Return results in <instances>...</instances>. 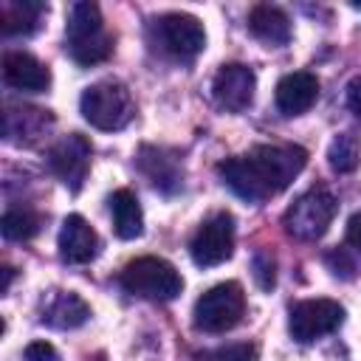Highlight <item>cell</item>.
Masks as SVG:
<instances>
[{"label":"cell","instance_id":"7a4b0ae2","mask_svg":"<svg viewBox=\"0 0 361 361\" xmlns=\"http://www.w3.org/2000/svg\"><path fill=\"white\" fill-rule=\"evenodd\" d=\"M65 39L71 59L79 65H96L113 54V34L104 28L99 6L90 0H79L71 6L65 23Z\"/></svg>","mask_w":361,"mask_h":361},{"label":"cell","instance_id":"e0dca14e","mask_svg":"<svg viewBox=\"0 0 361 361\" xmlns=\"http://www.w3.org/2000/svg\"><path fill=\"white\" fill-rule=\"evenodd\" d=\"M45 6L37 0H3L0 6V28L6 37H28L37 31Z\"/></svg>","mask_w":361,"mask_h":361},{"label":"cell","instance_id":"30bf717a","mask_svg":"<svg viewBox=\"0 0 361 361\" xmlns=\"http://www.w3.org/2000/svg\"><path fill=\"white\" fill-rule=\"evenodd\" d=\"M87 164H90V141L79 133H71L65 138H59L51 152H48V166L51 172L71 189L79 192L85 175H87Z\"/></svg>","mask_w":361,"mask_h":361},{"label":"cell","instance_id":"3957f363","mask_svg":"<svg viewBox=\"0 0 361 361\" xmlns=\"http://www.w3.org/2000/svg\"><path fill=\"white\" fill-rule=\"evenodd\" d=\"M79 110L90 127L113 133V130L127 127L135 107H133L130 90L121 82L102 79V82H93L90 87H85V93L79 99Z\"/></svg>","mask_w":361,"mask_h":361},{"label":"cell","instance_id":"6da1fadb","mask_svg":"<svg viewBox=\"0 0 361 361\" xmlns=\"http://www.w3.org/2000/svg\"><path fill=\"white\" fill-rule=\"evenodd\" d=\"M305 164H307V152L302 147L262 144L254 147L248 155L223 161L217 172L237 197L248 203H262L279 195L282 189H288L290 180L305 169Z\"/></svg>","mask_w":361,"mask_h":361},{"label":"cell","instance_id":"2e32d148","mask_svg":"<svg viewBox=\"0 0 361 361\" xmlns=\"http://www.w3.org/2000/svg\"><path fill=\"white\" fill-rule=\"evenodd\" d=\"M248 28L265 45H288V39H290V20H288V14L279 6H271V3H259V6L251 8Z\"/></svg>","mask_w":361,"mask_h":361},{"label":"cell","instance_id":"ba28073f","mask_svg":"<svg viewBox=\"0 0 361 361\" xmlns=\"http://www.w3.org/2000/svg\"><path fill=\"white\" fill-rule=\"evenodd\" d=\"M231 251H234V217L228 212L212 214L195 231V237L189 243V254H192L195 265H200V268L226 262L231 257Z\"/></svg>","mask_w":361,"mask_h":361},{"label":"cell","instance_id":"484cf974","mask_svg":"<svg viewBox=\"0 0 361 361\" xmlns=\"http://www.w3.org/2000/svg\"><path fill=\"white\" fill-rule=\"evenodd\" d=\"M347 243H350L355 251H361V212L353 214L350 223H347Z\"/></svg>","mask_w":361,"mask_h":361},{"label":"cell","instance_id":"4316f807","mask_svg":"<svg viewBox=\"0 0 361 361\" xmlns=\"http://www.w3.org/2000/svg\"><path fill=\"white\" fill-rule=\"evenodd\" d=\"M327 265H330V271L338 276V268H344V276H350V271H353V262L341 254V251H333V254H327Z\"/></svg>","mask_w":361,"mask_h":361},{"label":"cell","instance_id":"4fadbf2b","mask_svg":"<svg viewBox=\"0 0 361 361\" xmlns=\"http://www.w3.org/2000/svg\"><path fill=\"white\" fill-rule=\"evenodd\" d=\"M3 79L14 90L39 93L51 85V71L37 56H31L25 51H8L3 56Z\"/></svg>","mask_w":361,"mask_h":361},{"label":"cell","instance_id":"cb8c5ba5","mask_svg":"<svg viewBox=\"0 0 361 361\" xmlns=\"http://www.w3.org/2000/svg\"><path fill=\"white\" fill-rule=\"evenodd\" d=\"M23 355H25V361H59V353L48 341H31Z\"/></svg>","mask_w":361,"mask_h":361},{"label":"cell","instance_id":"44dd1931","mask_svg":"<svg viewBox=\"0 0 361 361\" xmlns=\"http://www.w3.org/2000/svg\"><path fill=\"white\" fill-rule=\"evenodd\" d=\"M0 228H3L6 240H14V243L31 240L39 231V214H34L28 209H8L0 220Z\"/></svg>","mask_w":361,"mask_h":361},{"label":"cell","instance_id":"d6986e66","mask_svg":"<svg viewBox=\"0 0 361 361\" xmlns=\"http://www.w3.org/2000/svg\"><path fill=\"white\" fill-rule=\"evenodd\" d=\"M138 164H141V169L149 175V180L158 189L172 192V189L180 186V169H178L172 155H166V152H161L155 147H144L141 155H138Z\"/></svg>","mask_w":361,"mask_h":361},{"label":"cell","instance_id":"277c9868","mask_svg":"<svg viewBox=\"0 0 361 361\" xmlns=\"http://www.w3.org/2000/svg\"><path fill=\"white\" fill-rule=\"evenodd\" d=\"M118 282L127 293L152 302H169L183 290V279L178 268L161 257H138L127 262Z\"/></svg>","mask_w":361,"mask_h":361},{"label":"cell","instance_id":"83f0119b","mask_svg":"<svg viewBox=\"0 0 361 361\" xmlns=\"http://www.w3.org/2000/svg\"><path fill=\"white\" fill-rule=\"evenodd\" d=\"M11 276H14V271H11V268H3V288H0L3 293H6V290H8V285H11Z\"/></svg>","mask_w":361,"mask_h":361},{"label":"cell","instance_id":"d4e9b609","mask_svg":"<svg viewBox=\"0 0 361 361\" xmlns=\"http://www.w3.org/2000/svg\"><path fill=\"white\" fill-rule=\"evenodd\" d=\"M344 102H347V107H350L355 116H361V76H353V79L347 82Z\"/></svg>","mask_w":361,"mask_h":361},{"label":"cell","instance_id":"8992f818","mask_svg":"<svg viewBox=\"0 0 361 361\" xmlns=\"http://www.w3.org/2000/svg\"><path fill=\"white\" fill-rule=\"evenodd\" d=\"M336 209H338L336 197L327 189H307L305 195H299L288 206V212L282 217L285 231L296 240H305V243L319 240L330 228V223L336 217Z\"/></svg>","mask_w":361,"mask_h":361},{"label":"cell","instance_id":"9a60e30c","mask_svg":"<svg viewBox=\"0 0 361 361\" xmlns=\"http://www.w3.org/2000/svg\"><path fill=\"white\" fill-rule=\"evenodd\" d=\"M90 316V307L87 302L73 293V290H54L45 305H42V324L48 327H56V330H73L79 324H85Z\"/></svg>","mask_w":361,"mask_h":361},{"label":"cell","instance_id":"603a6c76","mask_svg":"<svg viewBox=\"0 0 361 361\" xmlns=\"http://www.w3.org/2000/svg\"><path fill=\"white\" fill-rule=\"evenodd\" d=\"M257 347L248 344V341H237V344H226V347H217L212 353H206L209 361H257Z\"/></svg>","mask_w":361,"mask_h":361},{"label":"cell","instance_id":"ffe728a7","mask_svg":"<svg viewBox=\"0 0 361 361\" xmlns=\"http://www.w3.org/2000/svg\"><path fill=\"white\" fill-rule=\"evenodd\" d=\"M327 161L336 172L347 175L358 166L361 161V147H358V138L353 133H338L333 141H330V149H327Z\"/></svg>","mask_w":361,"mask_h":361},{"label":"cell","instance_id":"8fae6325","mask_svg":"<svg viewBox=\"0 0 361 361\" xmlns=\"http://www.w3.org/2000/svg\"><path fill=\"white\" fill-rule=\"evenodd\" d=\"M257 90V76L248 65L243 62H228L214 73L212 82V96L217 102V107L228 110V113H240L251 104Z\"/></svg>","mask_w":361,"mask_h":361},{"label":"cell","instance_id":"7402d4cb","mask_svg":"<svg viewBox=\"0 0 361 361\" xmlns=\"http://www.w3.org/2000/svg\"><path fill=\"white\" fill-rule=\"evenodd\" d=\"M251 271H254V279L262 290H271L276 285V259L271 251H257L251 259Z\"/></svg>","mask_w":361,"mask_h":361},{"label":"cell","instance_id":"9c48e42d","mask_svg":"<svg viewBox=\"0 0 361 361\" xmlns=\"http://www.w3.org/2000/svg\"><path fill=\"white\" fill-rule=\"evenodd\" d=\"M155 31H158L161 48L166 54H172L175 59H192L206 48L203 23L197 17H192V14H180V11L164 14L155 23Z\"/></svg>","mask_w":361,"mask_h":361},{"label":"cell","instance_id":"ac0fdd59","mask_svg":"<svg viewBox=\"0 0 361 361\" xmlns=\"http://www.w3.org/2000/svg\"><path fill=\"white\" fill-rule=\"evenodd\" d=\"M110 214H113V228L121 240H135L144 231L141 203L130 189H116L110 195Z\"/></svg>","mask_w":361,"mask_h":361},{"label":"cell","instance_id":"7c38bea8","mask_svg":"<svg viewBox=\"0 0 361 361\" xmlns=\"http://www.w3.org/2000/svg\"><path fill=\"white\" fill-rule=\"evenodd\" d=\"M99 251V237L82 214H68L59 228V257L71 265L90 262Z\"/></svg>","mask_w":361,"mask_h":361},{"label":"cell","instance_id":"5b68a950","mask_svg":"<svg viewBox=\"0 0 361 361\" xmlns=\"http://www.w3.org/2000/svg\"><path fill=\"white\" fill-rule=\"evenodd\" d=\"M245 313V293L240 282H220L209 288L192 310V322L200 333H226Z\"/></svg>","mask_w":361,"mask_h":361},{"label":"cell","instance_id":"5bb4252c","mask_svg":"<svg viewBox=\"0 0 361 361\" xmlns=\"http://www.w3.org/2000/svg\"><path fill=\"white\" fill-rule=\"evenodd\" d=\"M316 96H319V79L313 73H307V71L285 73L276 82V93H274L276 107L285 116H299V113L310 110Z\"/></svg>","mask_w":361,"mask_h":361},{"label":"cell","instance_id":"52a82bcc","mask_svg":"<svg viewBox=\"0 0 361 361\" xmlns=\"http://www.w3.org/2000/svg\"><path fill=\"white\" fill-rule=\"evenodd\" d=\"M344 322V307L333 299H305L296 302L290 307L288 316V330L293 336V341L299 344H310L333 330H338Z\"/></svg>","mask_w":361,"mask_h":361}]
</instances>
